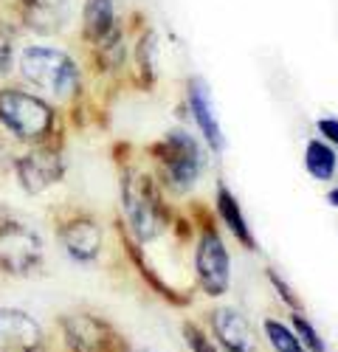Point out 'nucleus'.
<instances>
[{
    "label": "nucleus",
    "instance_id": "f257e3e1",
    "mask_svg": "<svg viewBox=\"0 0 338 352\" xmlns=\"http://www.w3.org/2000/svg\"><path fill=\"white\" fill-rule=\"evenodd\" d=\"M155 161H158V169H161L164 186L172 195H189L197 184H201L203 172H206L203 144L183 127L169 130L158 141Z\"/></svg>",
    "mask_w": 338,
    "mask_h": 352
},
{
    "label": "nucleus",
    "instance_id": "f03ea898",
    "mask_svg": "<svg viewBox=\"0 0 338 352\" xmlns=\"http://www.w3.org/2000/svg\"><path fill=\"white\" fill-rule=\"evenodd\" d=\"M122 209L138 243L158 240L169 226V212L164 206L161 189L147 172L130 169L122 178Z\"/></svg>",
    "mask_w": 338,
    "mask_h": 352
},
{
    "label": "nucleus",
    "instance_id": "7ed1b4c3",
    "mask_svg": "<svg viewBox=\"0 0 338 352\" xmlns=\"http://www.w3.org/2000/svg\"><path fill=\"white\" fill-rule=\"evenodd\" d=\"M20 71L25 82H32L51 99H71L79 91V68L65 51L28 45L20 54Z\"/></svg>",
    "mask_w": 338,
    "mask_h": 352
},
{
    "label": "nucleus",
    "instance_id": "20e7f679",
    "mask_svg": "<svg viewBox=\"0 0 338 352\" xmlns=\"http://www.w3.org/2000/svg\"><path fill=\"white\" fill-rule=\"evenodd\" d=\"M0 122L23 141H40L54 127V110L32 94L0 91Z\"/></svg>",
    "mask_w": 338,
    "mask_h": 352
},
{
    "label": "nucleus",
    "instance_id": "39448f33",
    "mask_svg": "<svg viewBox=\"0 0 338 352\" xmlns=\"http://www.w3.org/2000/svg\"><path fill=\"white\" fill-rule=\"evenodd\" d=\"M43 237L25 223L6 220L0 226V268L14 276H25L43 265Z\"/></svg>",
    "mask_w": 338,
    "mask_h": 352
},
{
    "label": "nucleus",
    "instance_id": "423d86ee",
    "mask_svg": "<svg viewBox=\"0 0 338 352\" xmlns=\"http://www.w3.org/2000/svg\"><path fill=\"white\" fill-rule=\"evenodd\" d=\"M194 274L209 296H225L232 287V256L223 237L209 226L194 248Z\"/></svg>",
    "mask_w": 338,
    "mask_h": 352
},
{
    "label": "nucleus",
    "instance_id": "0eeeda50",
    "mask_svg": "<svg viewBox=\"0 0 338 352\" xmlns=\"http://www.w3.org/2000/svg\"><path fill=\"white\" fill-rule=\"evenodd\" d=\"M63 333L71 352H113V346H116V333L91 313L65 316Z\"/></svg>",
    "mask_w": 338,
    "mask_h": 352
},
{
    "label": "nucleus",
    "instance_id": "6e6552de",
    "mask_svg": "<svg viewBox=\"0 0 338 352\" xmlns=\"http://www.w3.org/2000/svg\"><path fill=\"white\" fill-rule=\"evenodd\" d=\"M186 104H189V116L194 127L201 130L203 141L209 144V150L214 155H223L225 153V135H223V127L217 122V113H214V104H212V94H209V85L203 79H189V87H186Z\"/></svg>",
    "mask_w": 338,
    "mask_h": 352
},
{
    "label": "nucleus",
    "instance_id": "1a4fd4ad",
    "mask_svg": "<svg viewBox=\"0 0 338 352\" xmlns=\"http://www.w3.org/2000/svg\"><path fill=\"white\" fill-rule=\"evenodd\" d=\"M43 327L17 307H0V352H40Z\"/></svg>",
    "mask_w": 338,
    "mask_h": 352
},
{
    "label": "nucleus",
    "instance_id": "9d476101",
    "mask_svg": "<svg viewBox=\"0 0 338 352\" xmlns=\"http://www.w3.org/2000/svg\"><path fill=\"white\" fill-rule=\"evenodd\" d=\"M17 181L28 195H40L63 178V158L54 150H32L17 158Z\"/></svg>",
    "mask_w": 338,
    "mask_h": 352
},
{
    "label": "nucleus",
    "instance_id": "9b49d317",
    "mask_svg": "<svg viewBox=\"0 0 338 352\" xmlns=\"http://www.w3.org/2000/svg\"><path fill=\"white\" fill-rule=\"evenodd\" d=\"M212 333L225 352H257V336L251 321L237 307H217L209 316Z\"/></svg>",
    "mask_w": 338,
    "mask_h": 352
},
{
    "label": "nucleus",
    "instance_id": "f8f14e48",
    "mask_svg": "<svg viewBox=\"0 0 338 352\" xmlns=\"http://www.w3.org/2000/svg\"><path fill=\"white\" fill-rule=\"evenodd\" d=\"M60 240H63L65 254L74 262H84V265H91V262L99 259L102 243H104L102 226L91 217H76V220L65 223L63 231H60Z\"/></svg>",
    "mask_w": 338,
    "mask_h": 352
},
{
    "label": "nucleus",
    "instance_id": "ddd939ff",
    "mask_svg": "<svg viewBox=\"0 0 338 352\" xmlns=\"http://www.w3.org/2000/svg\"><path fill=\"white\" fill-rule=\"evenodd\" d=\"M68 17H71L68 0H23V20L37 34L63 32Z\"/></svg>",
    "mask_w": 338,
    "mask_h": 352
},
{
    "label": "nucleus",
    "instance_id": "4468645a",
    "mask_svg": "<svg viewBox=\"0 0 338 352\" xmlns=\"http://www.w3.org/2000/svg\"><path fill=\"white\" fill-rule=\"evenodd\" d=\"M214 206H217V214H220V220L225 223V228H229L248 251L257 248V240H254V231H251V226H248V220H245V212H243V206H240V200L234 197V192L225 186L223 181H217Z\"/></svg>",
    "mask_w": 338,
    "mask_h": 352
},
{
    "label": "nucleus",
    "instance_id": "2eb2a0df",
    "mask_svg": "<svg viewBox=\"0 0 338 352\" xmlns=\"http://www.w3.org/2000/svg\"><path fill=\"white\" fill-rule=\"evenodd\" d=\"M304 169L313 181H333L338 172V153L324 138H310L304 144Z\"/></svg>",
    "mask_w": 338,
    "mask_h": 352
},
{
    "label": "nucleus",
    "instance_id": "dca6fc26",
    "mask_svg": "<svg viewBox=\"0 0 338 352\" xmlns=\"http://www.w3.org/2000/svg\"><path fill=\"white\" fill-rule=\"evenodd\" d=\"M113 23H116L113 0H84V37L104 43L113 34Z\"/></svg>",
    "mask_w": 338,
    "mask_h": 352
},
{
    "label": "nucleus",
    "instance_id": "f3484780",
    "mask_svg": "<svg viewBox=\"0 0 338 352\" xmlns=\"http://www.w3.org/2000/svg\"><path fill=\"white\" fill-rule=\"evenodd\" d=\"M262 330H265V338H268V344L273 346V352H304V346H302V341L296 338L293 327H288L285 321L265 318V321H262Z\"/></svg>",
    "mask_w": 338,
    "mask_h": 352
},
{
    "label": "nucleus",
    "instance_id": "a211bd4d",
    "mask_svg": "<svg viewBox=\"0 0 338 352\" xmlns=\"http://www.w3.org/2000/svg\"><path fill=\"white\" fill-rule=\"evenodd\" d=\"M291 327H293L296 338L302 341L304 352H327V344H324L322 333L313 327V321H307L302 313H291Z\"/></svg>",
    "mask_w": 338,
    "mask_h": 352
},
{
    "label": "nucleus",
    "instance_id": "6ab92c4d",
    "mask_svg": "<svg viewBox=\"0 0 338 352\" xmlns=\"http://www.w3.org/2000/svg\"><path fill=\"white\" fill-rule=\"evenodd\" d=\"M265 276H268V282L273 285V290H276V296L282 299V305L291 307V313H302V299L293 293V287H291L285 279H282L273 268H268V271H265Z\"/></svg>",
    "mask_w": 338,
    "mask_h": 352
},
{
    "label": "nucleus",
    "instance_id": "aec40b11",
    "mask_svg": "<svg viewBox=\"0 0 338 352\" xmlns=\"http://www.w3.org/2000/svg\"><path fill=\"white\" fill-rule=\"evenodd\" d=\"M183 341H186V346L192 352H220L214 346V341L201 327H197V324H192V321H186V324H183Z\"/></svg>",
    "mask_w": 338,
    "mask_h": 352
},
{
    "label": "nucleus",
    "instance_id": "412c9836",
    "mask_svg": "<svg viewBox=\"0 0 338 352\" xmlns=\"http://www.w3.org/2000/svg\"><path fill=\"white\" fill-rule=\"evenodd\" d=\"M316 127H319L322 138H324L330 146H335V150H338V119H333V116H330V119H319Z\"/></svg>",
    "mask_w": 338,
    "mask_h": 352
},
{
    "label": "nucleus",
    "instance_id": "4be33fe9",
    "mask_svg": "<svg viewBox=\"0 0 338 352\" xmlns=\"http://www.w3.org/2000/svg\"><path fill=\"white\" fill-rule=\"evenodd\" d=\"M12 51H14V48H12V40L0 34V74H9V68H12V56H14Z\"/></svg>",
    "mask_w": 338,
    "mask_h": 352
},
{
    "label": "nucleus",
    "instance_id": "5701e85b",
    "mask_svg": "<svg viewBox=\"0 0 338 352\" xmlns=\"http://www.w3.org/2000/svg\"><path fill=\"white\" fill-rule=\"evenodd\" d=\"M327 203H330L333 209H338V186H333V189L327 192Z\"/></svg>",
    "mask_w": 338,
    "mask_h": 352
}]
</instances>
